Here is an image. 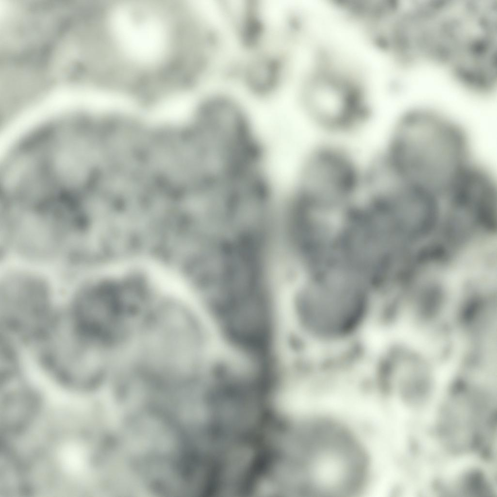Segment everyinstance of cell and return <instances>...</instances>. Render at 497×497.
Segmentation results:
<instances>
[{
	"label": "cell",
	"mask_w": 497,
	"mask_h": 497,
	"mask_svg": "<svg viewBox=\"0 0 497 497\" xmlns=\"http://www.w3.org/2000/svg\"><path fill=\"white\" fill-rule=\"evenodd\" d=\"M379 153L407 181L430 193L450 190L469 166L464 131L426 110L402 116Z\"/></svg>",
	"instance_id": "cell-1"
},
{
	"label": "cell",
	"mask_w": 497,
	"mask_h": 497,
	"mask_svg": "<svg viewBox=\"0 0 497 497\" xmlns=\"http://www.w3.org/2000/svg\"><path fill=\"white\" fill-rule=\"evenodd\" d=\"M364 164L345 141L321 138L301 161L295 194L311 208L352 204L362 191Z\"/></svg>",
	"instance_id": "cell-2"
},
{
	"label": "cell",
	"mask_w": 497,
	"mask_h": 497,
	"mask_svg": "<svg viewBox=\"0 0 497 497\" xmlns=\"http://www.w3.org/2000/svg\"><path fill=\"white\" fill-rule=\"evenodd\" d=\"M302 106L307 121L322 138L345 141L370 121L369 108L354 82L331 68L318 69L309 77Z\"/></svg>",
	"instance_id": "cell-3"
},
{
	"label": "cell",
	"mask_w": 497,
	"mask_h": 497,
	"mask_svg": "<svg viewBox=\"0 0 497 497\" xmlns=\"http://www.w3.org/2000/svg\"><path fill=\"white\" fill-rule=\"evenodd\" d=\"M292 316L301 332L319 344L334 345L351 336L369 312L364 296L348 290L314 289L292 304Z\"/></svg>",
	"instance_id": "cell-4"
},
{
	"label": "cell",
	"mask_w": 497,
	"mask_h": 497,
	"mask_svg": "<svg viewBox=\"0 0 497 497\" xmlns=\"http://www.w3.org/2000/svg\"><path fill=\"white\" fill-rule=\"evenodd\" d=\"M4 324L25 337L41 334L48 314L46 293L33 279L18 277L4 285L1 297Z\"/></svg>",
	"instance_id": "cell-5"
},
{
	"label": "cell",
	"mask_w": 497,
	"mask_h": 497,
	"mask_svg": "<svg viewBox=\"0 0 497 497\" xmlns=\"http://www.w3.org/2000/svg\"><path fill=\"white\" fill-rule=\"evenodd\" d=\"M38 408L37 398L26 389L17 388L5 392L0 410L4 431L11 433L22 431L34 419Z\"/></svg>",
	"instance_id": "cell-6"
},
{
	"label": "cell",
	"mask_w": 497,
	"mask_h": 497,
	"mask_svg": "<svg viewBox=\"0 0 497 497\" xmlns=\"http://www.w3.org/2000/svg\"><path fill=\"white\" fill-rule=\"evenodd\" d=\"M115 63V60H113V63Z\"/></svg>",
	"instance_id": "cell-7"
}]
</instances>
